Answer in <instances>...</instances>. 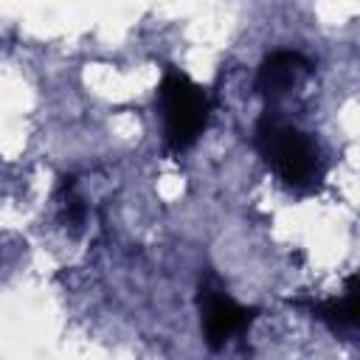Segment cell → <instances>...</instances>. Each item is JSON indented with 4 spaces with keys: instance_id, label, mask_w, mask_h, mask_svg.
<instances>
[{
    "instance_id": "cell-1",
    "label": "cell",
    "mask_w": 360,
    "mask_h": 360,
    "mask_svg": "<svg viewBox=\"0 0 360 360\" xmlns=\"http://www.w3.org/2000/svg\"><path fill=\"white\" fill-rule=\"evenodd\" d=\"M256 146L290 188H312L323 174L321 146L307 132L270 112L256 127Z\"/></svg>"
},
{
    "instance_id": "cell-2",
    "label": "cell",
    "mask_w": 360,
    "mask_h": 360,
    "mask_svg": "<svg viewBox=\"0 0 360 360\" xmlns=\"http://www.w3.org/2000/svg\"><path fill=\"white\" fill-rule=\"evenodd\" d=\"M158 101H160L166 143L174 152L188 149L200 138V132L205 129V121H208L205 93L186 73L166 70L160 90H158Z\"/></svg>"
},
{
    "instance_id": "cell-3",
    "label": "cell",
    "mask_w": 360,
    "mask_h": 360,
    "mask_svg": "<svg viewBox=\"0 0 360 360\" xmlns=\"http://www.w3.org/2000/svg\"><path fill=\"white\" fill-rule=\"evenodd\" d=\"M250 309L239 307L217 281H202L200 284V321H202V332H205V343L211 349L225 346V340L245 329L250 323Z\"/></svg>"
},
{
    "instance_id": "cell-4",
    "label": "cell",
    "mask_w": 360,
    "mask_h": 360,
    "mask_svg": "<svg viewBox=\"0 0 360 360\" xmlns=\"http://www.w3.org/2000/svg\"><path fill=\"white\" fill-rule=\"evenodd\" d=\"M309 70V62L301 56V53H290V51H276L270 53L264 62H262V70H259V87L262 93L267 96H281L287 93L298 73Z\"/></svg>"
},
{
    "instance_id": "cell-5",
    "label": "cell",
    "mask_w": 360,
    "mask_h": 360,
    "mask_svg": "<svg viewBox=\"0 0 360 360\" xmlns=\"http://www.w3.org/2000/svg\"><path fill=\"white\" fill-rule=\"evenodd\" d=\"M321 315L326 321H332L335 326H354L357 321V292H354V278H349L346 284V295L340 301H329L321 307Z\"/></svg>"
}]
</instances>
